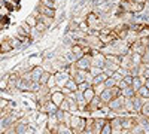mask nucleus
I'll use <instances>...</instances> for the list:
<instances>
[{"label":"nucleus","instance_id":"09e8293b","mask_svg":"<svg viewBox=\"0 0 149 134\" xmlns=\"http://www.w3.org/2000/svg\"><path fill=\"white\" fill-rule=\"evenodd\" d=\"M3 134H5V133H3Z\"/></svg>","mask_w":149,"mask_h":134},{"label":"nucleus","instance_id":"de8ad7c7","mask_svg":"<svg viewBox=\"0 0 149 134\" xmlns=\"http://www.w3.org/2000/svg\"><path fill=\"white\" fill-rule=\"evenodd\" d=\"M51 2H55V0H51Z\"/></svg>","mask_w":149,"mask_h":134},{"label":"nucleus","instance_id":"72a5a7b5","mask_svg":"<svg viewBox=\"0 0 149 134\" xmlns=\"http://www.w3.org/2000/svg\"><path fill=\"white\" fill-rule=\"evenodd\" d=\"M91 87H93V83H91V82H82V83L78 85V90L84 92L85 90H88V88H91Z\"/></svg>","mask_w":149,"mask_h":134},{"label":"nucleus","instance_id":"dca6fc26","mask_svg":"<svg viewBox=\"0 0 149 134\" xmlns=\"http://www.w3.org/2000/svg\"><path fill=\"white\" fill-rule=\"evenodd\" d=\"M146 9V3H137L131 0V14H142Z\"/></svg>","mask_w":149,"mask_h":134},{"label":"nucleus","instance_id":"2eb2a0df","mask_svg":"<svg viewBox=\"0 0 149 134\" xmlns=\"http://www.w3.org/2000/svg\"><path fill=\"white\" fill-rule=\"evenodd\" d=\"M98 97H100V100L107 106V103H109L112 99H113V94H112V90H110V88H104V91H103L100 95H98Z\"/></svg>","mask_w":149,"mask_h":134},{"label":"nucleus","instance_id":"f8f14e48","mask_svg":"<svg viewBox=\"0 0 149 134\" xmlns=\"http://www.w3.org/2000/svg\"><path fill=\"white\" fill-rule=\"evenodd\" d=\"M43 67L42 66H33V69L30 70V75H31V81L33 82H39L40 81V76L43 75Z\"/></svg>","mask_w":149,"mask_h":134},{"label":"nucleus","instance_id":"c9c22d12","mask_svg":"<svg viewBox=\"0 0 149 134\" xmlns=\"http://www.w3.org/2000/svg\"><path fill=\"white\" fill-rule=\"evenodd\" d=\"M100 134H112V127H110V122H109V121L104 124V127L102 128Z\"/></svg>","mask_w":149,"mask_h":134},{"label":"nucleus","instance_id":"473e14b6","mask_svg":"<svg viewBox=\"0 0 149 134\" xmlns=\"http://www.w3.org/2000/svg\"><path fill=\"white\" fill-rule=\"evenodd\" d=\"M93 88H94V91H95V94L97 95H100L103 91H104V83H97V85H93Z\"/></svg>","mask_w":149,"mask_h":134},{"label":"nucleus","instance_id":"4c0bfd02","mask_svg":"<svg viewBox=\"0 0 149 134\" xmlns=\"http://www.w3.org/2000/svg\"><path fill=\"white\" fill-rule=\"evenodd\" d=\"M46 85H48L49 88H55L57 87V82H55V76L54 75H51V78H49V81H48Z\"/></svg>","mask_w":149,"mask_h":134},{"label":"nucleus","instance_id":"9d476101","mask_svg":"<svg viewBox=\"0 0 149 134\" xmlns=\"http://www.w3.org/2000/svg\"><path fill=\"white\" fill-rule=\"evenodd\" d=\"M124 101H125V97H124V95H119V97L112 99V100L107 103L109 110H116V109H119V107H124Z\"/></svg>","mask_w":149,"mask_h":134},{"label":"nucleus","instance_id":"7ed1b4c3","mask_svg":"<svg viewBox=\"0 0 149 134\" xmlns=\"http://www.w3.org/2000/svg\"><path fill=\"white\" fill-rule=\"evenodd\" d=\"M73 64L79 70H90L91 66H93V57H91V54H85L82 58H79L78 61H74Z\"/></svg>","mask_w":149,"mask_h":134},{"label":"nucleus","instance_id":"20e7f679","mask_svg":"<svg viewBox=\"0 0 149 134\" xmlns=\"http://www.w3.org/2000/svg\"><path fill=\"white\" fill-rule=\"evenodd\" d=\"M85 40H86V43L90 45L91 49H98V51H102L103 48H104V43L100 40V37H98V36L86 34V36H85Z\"/></svg>","mask_w":149,"mask_h":134},{"label":"nucleus","instance_id":"a878e982","mask_svg":"<svg viewBox=\"0 0 149 134\" xmlns=\"http://www.w3.org/2000/svg\"><path fill=\"white\" fill-rule=\"evenodd\" d=\"M136 94L140 95V97H143V99H149V88H146L145 85H143V87L139 88V91L136 92Z\"/></svg>","mask_w":149,"mask_h":134},{"label":"nucleus","instance_id":"2f4dec72","mask_svg":"<svg viewBox=\"0 0 149 134\" xmlns=\"http://www.w3.org/2000/svg\"><path fill=\"white\" fill-rule=\"evenodd\" d=\"M115 85H118V82L112 78V76H109V78L104 81V87H106V88H112V87H115Z\"/></svg>","mask_w":149,"mask_h":134},{"label":"nucleus","instance_id":"bb28decb","mask_svg":"<svg viewBox=\"0 0 149 134\" xmlns=\"http://www.w3.org/2000/svg\"><path fill=\"white\" fill-rule=\"evenodd\" d=\"M37 21H39V19H37V17H36L34 14H31V15H30V17H27V19H26V22L29 24L30 27H36Z\"/></svg>","mask_w":149,"mask_h":134},{"label":"nucleus","instance_id":"a19ab883","mask_svg":"<svg viewBox=\"0 0 149 134\" xmlns=\"http://www.w3.org/2000/svg\"><path fill=\"white\" fill-rule=\"evenodd\" d=\"M9 106V101L8 100H5V99H2V97H0V109H6Z\"/></svg>","mask_w":149,"mask_h":134},{"label":"nucleus","instance_id":"c756f323","mask_svg":"<svg viewBox=\"0 0 149 134\" xmlns=\"http://www.w3.org/2000/svg\"><path fill=\"white\" fill-rule=\"evenodd\" d=\"M140 113L143 115V116H146V118H149V99L143 103V106H142V110H140Z\"/></svg>","mask_w":149,"mask_h":134},{"label":"nucleus","instance_id":"f704fd0d","mask_svg":"<svg viewBox=\"0 0 149 134\" xmlns=\"http://www.w3.org/2000/svg\"><path fill=\"white\" fill-rule=\"evenodd\" d=\"M90 72H91V75H93V76H97V75H100V73L103 72V67H97V66H91Z\"/></svg>","mask_w":149,"mask_h":134},{"label":"nucleus","instance_id":"a211bd4d","mask_svg":"<svg viewBox=\"0 0 149 134\" xmlns=\"http://www.w3.org/2000/svg\"><path fill=\"white\" fill-rule=\"evenodd\" d=\"M55 134H74V131H73V130L70 128V125H67V124H60Z\"/></svg>","mask_w":149,"mask_h":134},{"label":"nucleus","instance_id":"423d86ee","mask_svg":"<svg viewBox=\"0 0 149 134\" xmlns=\"http://www.w3.org/2000/svg\"><path fill=\"white\" fill-rule=\"evenodd\" d=\"M34 9H36L37 12H39L40 15H46V17L57 18V9H54V8H49V6H45V5H42L40 2H39V5H37Z\"/></svg>","mask_w":149,"mask_h":134},{"label":"nucleus","instance_id":"37998d69","mask_svg":"<svg viewBox=\"0 0 149 134\" xmlns=\"http://www.w3.org/2000/svg\"><path fill=\"white\" fill-rule=\"evenodd\" d=\"M142 76H143V78H149V67H145V69H143Z\"/></svg>","mask_w":149,"mask_h":134},{"label":"nucleus","instance_id":"cd10ccee","mask_svg":"<svg viewBox=\"0 0 149 134\" xmlns=\"http://www.w3.org/2000/svg\"><path fill=\"white\" fill-rule=\"evenodd\" d=\"M37 31H39V33H42V34H45L46 31H48V27L45 26V24L42 22V21H37V24H36V27H34Z\"/></svg>","mask_w":149,"mask_h":134},{"label":"nucleus","instance_id":"393cba45","mask_svg":"<svg viewBox=\"0 0 149 134\" xmlns=\"http://www.w3.org/2000/svg\"><path fill=\"white\" fill-rule=\"evenodd\" d=\"M124 107H125L130 113H134V104H133V99H125V101H124Z\"/></svg>","mask_w":149,"mask_h":134},{"label":"nucleus","instance_id":"5701e85b","mask_svg":"<svg viewBox=\"0 0 149 134\" xmlns=\"http://www.w3.org/2000/svg\"><path fill=\"white\" fill-rule=\"evenodd\" d=\"M122 95L125 97V99H131V97L136 95V90L130 85V87H127V88H124V90H122Z\"/></svg>","mask_w":149,"mask_h":134},{"label":"nucleus","instance_id":"ea45409f","mask_svg":"<svg viewBox=\"0 0 149 134\" xmlns=\"http://www.w3.org/2000/svg\"><path fill=\"white\" fill-rule=\"evenodd\" d=\"M133 79H134V76H131V75H125V76H124V82H125L127 85H131L133 83Z\"/></svg>","mask_w":149,"mask_h":134},{"label":"nucleus","instance_id":"49530a36","mask_svg":"<svg viewBox=\"0 0 149 134\" xmlns=\"http://www.w3.org/2000/svg\"><path fill=\"white\" fill-rule=\"evenodd\" d=\"M142 134H148V133H142Z\"/></svg>","mask_w":149,"mask_h":134},{"label":"nucleus","instance_id":"6e6552de","mask_svg":"<svg viewBox=\"0 0 149 134\" xmlns=\"http://www.w3.org/2000/svg\"><path fill=\"white\" fill-rule=\"evenodd\" d=\"M64 99H66V95L63 94V91H61L58 87L51 88V100H52L57 106H60L61 103H63V101H64Z\"/></svg>","mask_w":149,"mask_h":134},{"label":"nucleus","instance_id":"58836bf2","mask_svg":"<svg viewBox=\"0 0 149 134\" xmlns=\"http://www.w3.org/2000/svg\"><path fill=\"white\" fill-rule=\"evenodd\" d=\"M112 78H113L116 82H119V81H122V79H124V75H122V73H119V72H115L113 75H112Z\"/></svg>","mask_w":149,"mask_h":134},{"label":"nucleus","instance_id":"7c9ffc66","mask_svg":"<svg viewBox=\"0 0 149 134\" xmlns=\"http://www.w3.org/2000/svg\"><path fill=\"white\" fill-rule=\"evenodd\" d=\"M8 85H9V75H5L3 79H0V90H8Z\"/></svg>","mask_w":149,"mask_h":134},{"label":"nucleus","instance_id":"a18cd8bd","mask_svg":"<svg viewBox=\"0 0 149 134\" xmlns=\"http://www.w3.org/2000/svg\"><path fill=\"white\" fill-rule=\"evenodd\" d=\"M133 2H137V3H148V0H133Z\"/></svg>","mask_w":149,"mask_h":134},{"label":"nucleus","instance_id":"4be33fe9","mask_svg":"<svg viewBox=\"0 0 149 134\" xmlns=\"http://www.w3.org/2000/svg\"><path fill=\"white\" fill-rule=\"evenodd\" d=\"M107 78H109V75H107V73L102 72L100 75L94 76V79H93V85H97V83H104V81H106Z\"/></svg>","mask_w":149,"mask_h":134},{"label":"nucleus","instance_id":"0eeeda50","mask_svg":"<svg viewBox=\"0 0 149 134\" xmlns=\"http://www.w3.org/2000/svg\"><path fill=\"white\" fill-rule=\"evenodd\" d=\"M54 76H55L57 87H58V88H63L64 85L67 83V81L70 79V73H69V72H55Z\"/></svg>","mask_w":149,"mask_h":134},{"label":"nucleus","instance_id":"6ab92c4d","mask_svg":"<svg viewBox=\"0 0 149 134\" xmlns=\"http://www.w3.org/2000/svg\"><path fill=\"white\" fill-rule=\"evenodd\" d=\"M143 82H145V78H143V76H134L131 87L136 90V92L139 91V88H140V87H143Z\"/></svg>","mask_w":149,"mask_h":134},{"label":"nucleus","instance_id":"e433bc0d","mask_svg":"<svg viewBox=\"0 0 149 134\" xmlns=\"http://www.w3.org/2000/svg\"><path fill=\"white\" fill-rule=\"evenodd\" d=\"M58 109H61V110H64V112H70V106H69L67 99H64V101L58 106Z\"/></svg>","mask_w":149,"mask_h":134},{"label":"nucleus","instance_id":"1a4fd4ad","mask_svg":"<svg viewBox=\"0 0 149 134\" xmlns=\"http://www.w3.org/2000/svg\"><path fill=\"white\" fill-rule=\"evenodd\" d=\"M58 125H60V121L57 119L55 113H54V115H48V119H46V128L55 134L57 130H58Z\"/></svg>","mask_w":149,"mask_h":134},{"label":"nucleus","instance_id":"f3484780","mask_svg":"<svg viewBox=\"0 0 149 134\" xmlns=\"http://www.w3.org/2000/svg\"><path fill=\"white\" fill-rule=\"evenodd\" d=\"M37 19L42 21L48 28H51L54 24H55V18H52V17H46V15H40V14H39V17H37Z\"/></svg>","mask_w":149,"mask_h":134},{"label":"nucleus","instance_id":"ddd939ff","mask_svg":"<svg viewBox=\"0 0 149 134\" xmlns=\"http://www.w3.org/2000/svg\"><path fill=\"white\" fill-rule=\"evenodd\" d=\"M131 99H133V104H134V113H140L142 106H143V103H145L148 99H143V97H140V95H137V94H136L134 97H131Z\"/></svg>","mask_w":149,"mask_h":134},{"label":"nucleus","instance_id":"f03ea898","mask_svg":"<svg viewBox=\"0 0 149 134\" xmlns=\"http://www.w3.org/2000/svg\"><path fill=\"white\" fill-rule=\"evenodd\" d=\"M14 127H15L17 134H33L34 133V128L30 125L29 119H26V118H18L15 121Z\"/></svg>","mask_w":149,"mask_h":134},{"label":"nucleus","instance_id":"aec40b11","mask_svg":"<svg viewBox=\"0 0 149 134\" xmlns=\"http://www.w3.org/2000/svg\"><path fill=\"white\" fill-rule=\"evenodd\" d=\"M97 94H95V91H94V88L91 87V88H88V90H85L84 91V99H85V101H86V104H88L94 97H95Z\"/></svg>","mask_w":149,"mask_h":134},{"label":"nucleus","instance_id":"b1692460","mask_svg":"<svg viewBox=\"0 0 149 134\" xmlns=\"http://www.w3.org/2000/svg\"><path fill=\"white\" fill-rule=\"evenodd\" d=\"M64 87H67V88H69L70 91H73V92H76V91H78V83H76V81L72 79V78L67 81V83L64 85Z\"/></svg>","mask_w":149,"mask_h":134},{"label":"nucleus","instance_id":"4468645a","mask_svg":"<svg viewBox=\"0 0 149 134\" xmlns=\"http://www.w3.org/2000/svg\"><path fill=\"white\" fill-rule=\"evenodd\" d=\"M12 51H14V48H12V45L9 43L8 37L3 39V40H0V55H6V54H9Z\"/></svg>","mask_w":149,"mask_h":134},{"label":"nucleus","instance_id":"f257e3e1","mask_svg":"<svg viewBox=\"0 0 149 134\" xmlns=\"http://www.w3.org/2000/svg\"><path fill=\"white\" fill-rule=\"evenodd\" d=\"M69 125H70V128H72L74 133H82V131L85 130V127H86V118L82 116V115H79V113L72 115Z\"/></svg>","mask_w":149,"mask_h":134},{"label":"nucleus","instance_id":"412c9836","mask_svg":"<svg viewBox=\"0 0 149 134\" xmlns=\"http://www.w3.org/2000/svg\"><path fill=\"white\" fill-rule=\"evenodd\" d=\"M8 40H9V43L12 45V48H14V49H21L22 42L19 40V37H17V36H12V37H8Z\"/></svg>","mask_w":149,"mask_h":134},{"label":"nucleus","instance_id":"9b49d317","mask_svg":"<svg viewBox=\"0 0 149 134\" xmlns=\"http://www.w3.org/2000/svg\"><path fill=\"white\" fill-rule=\"evenodd\" d=\"M119 67H121V66H118L116 63H113V61H110V60L106 58V63H104V66H103V72L107 73L109 76H112L115 72H118Z\"/></svg>","mask_w":149,"mask_h":134},{"label":"nucleus","instance_id":"c03bdc74","mask_svg":"<svg viewBox=\"0 0 149 134\" xmlns=\"http://www.w3.org/2000/svg\"><path fill=\"white\" fill-rule=\"evenodd\" d=\"M143 85L146 88H149V78H145V82H143Z\"/></svg>","mask_w":149,"mask_h":134},{"label":"nucleus","instance_id":"39448f33","mask_svg":"<svg viewBox=\"0 0 149 134\" xmlns=\"http://www.w3.org/2000/svg\"><path fill=\"white\" fill-rule=\"evenodd\" d=\"M103 107H106V104L100 100V97L95 95L94 99L86 104V112H95V110H100V109H103Z\"/></svg>","mask_w":149,"mask_h":134},{"label":"nucleus","instance_id":"c85d7f7f","mask_svg":"<svg viewBox=\"0 0 149 134\" xmlns=\"http://www.w3.org/2000/svg\"><path fill=\"white\" fill-rule=\"evenodd\" d=\"M51 75H54V73H49V72H43V75L40 76V85H46L48 83V81H49V78H51Z\"/></svg>","mask_w":149,"mask_h":134},{"label":"nucleus","instance_id":"79ce46f5","mask_svg":"<svg viewBox=\"0 0 149 134\" xmlns=\"http://www.w3.org/2000/svg\"><path fill=\"white\" fill-rule=\"evenodd\" d=\"M118 87H119L121 90H124V88H127V87H130V85H127V83L124 82V81H119V82H118Z\"/></svg>","mask_w":149,"mask_h":134}]
</instances>
